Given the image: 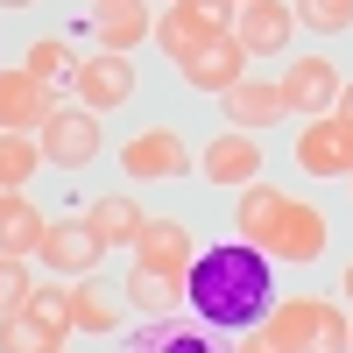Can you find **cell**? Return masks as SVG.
Segmentation results:
<instances>
[{"mask_svg": "<svg viewBox=\"0 0 353 353\" xmlns=\"http://www.w3.org/2000/svg\"><path fill=\"white\" fill-rule=\"evenodd\" d=\"M50 353H64V346H50Z\"/></svg>", "mask_w": 353, "mask_h": 353, "instance_id": "d590c367", "label": "cell"}, {"mask_svg": "<svg viewBox=\"0 0 353 353\" xmlns=\"http://www.w3.org/2000/svg\"><path fill=\"white\" fill-rule=\"evenodd\" d=\"M36 261H43L50 276H92L99 261H106V241L92 233V219H50Z\"/></svg>", "mask_w": 353, "mask_h": 353, "instance_id": "5b68a950", "label": "cell"}, {"mask_svg": "<svg viewBox=\"0 0 353 353\" xmlns=\"http://www.w3.org/2000/svg\"><path fill=\"white\" fill-rule=\"evenodd\" d=\"M176 71H184L191 92H233V85L248 78V50L233 43V36H205V43H198Z\"/></svg>", "mask_w": 353, "mask_h": 353, "instance_id": "ba28073f", "label": "cell"}, {"mask_svg": "<svg viewBox=\"0 0 353 353\" xmlns=\"http://www.w3.org/2000/svg\"><path fill=\"white\" fill-rule=\"evenodd\" d=\"M156 43H163V57H170V64H184V57L205 43V28H198L184 8H176V0H170V8H163V21H156Z\"/></svg>", "mask_w": 353, "mask_h": 353, "instance_id": "cb8c5ba5", "label": "cell"}, {"mask_svg": "<svg viewBox=\"0 0 353 353\" xmlns=\"http://www.w3.org/2000/svg\"><path fill=\"white\" fill-rule=\"evenodd\" d=\"M50 346H64V339L43 332L28 311H8V318H0V353H50Z\"/></svg>", "mask_w": 353, "mask_h": 353, "instance_id": "484cf974", "label": "cell"}, {"mask_svg": "<svg viewBox=\"0 0 353 353\" xmlns=\"http://www.w3.org/2000/svg\"><path fill=\"white\" fill-rule=\"evenodd\" d=\"M297 163L311 176H353V121H339V113H325V121H311L297 134Z\"/></svg>", "mask_w": 353, "mask_h": 353, "instance_id": "4fadbf2b", "label": "cell"}, {"mask_svg": "<svg viewBox=\"0 0 353 353\" xmlns=\"http://www.w3.org/2000/svg\"><path fill=\"white\" fill-rule=\"evenodd\" d=\"M121 170L134 176V184H170V176L191 170V149H184L176 128H149V134H134L128 149H121Z\"/></svg>", "mask_w": 353, "mask_h": 353, "instance_id": "8992f818", "label": "cell"}, {"mask_svg": "<svg viewBox=\"0 0 353 353\" xmlns=\"http://www.w3.org/2000/svg\"><path fill=\"white\" fill-rule=\"evenodd\" d=\"M85 219H92V233H99L106 248H134V241H141V226H149V212H141V205H134L128 191H106V198H92V212H85Z\"/></svg>", "mask_w": 353, "mask_h": 353, "instance_id": "e0dca14e", "label": "cell"}, {"mask_svg": "<svg viewBox=\"0 0 353 353\" xmlns=\"http://www.w3.org/2000/svg\"><path fill=\"white\" fill-rule=\"evenodd\" d=\"M128 304H134L141 318H170L176 304H184V283H176V276H156V269H134V276H128Z\"/></svg>", "mask_w": 353, "mask_h": 353, "instance_id": "ffe728a7", "label": "cell"}, {"mask_svg": "<svg viewBox=\"0 0 353 353\" xmlns=\"http://www.w3.org/2000/svg\"><path fill=\"white\" fill-rule=\"evenodd\" d=\"M198 170L212 176V184H226V191H248L254 176H261V141L241 134V128H226V134H212L198 149Z\"/></svg>", "mask_w": 353, "mask_h": 353, "instance_id": "8fae6325", "label": "cell"}, {"mask_svg": "<svg viewBox=\"0 0 353 353\" xmlns=\"http://www.w3.org/2000/svg\"><path fill=\"white\" fill-rule=\"evenodd\" d=\"M332 113H339V121H353V78H339V99H332Z\"/></svg>", "mask_w": 353, "mask_h": 353, "instance_id": "f546056e", "label": "cell"}, {"mask_svg": "<svg viewBox=\"0 0 353 353\" xmlns=\"http://www.w3.org/2000/svg\"><path fill=\"white\" fill-rule=\"evenodd\" d=\"M290 28H297V8H290V0H248V8L233 14V43L248 57H283Z\"/></svg>", "mask_w": 353, "mask_h": 353, "instance_id": "30bf717a", "label": "cell"}, {"mask_svg": "<svg viewBox=\"0 0 353 353\" xmlns=\"http://www.w3.org/2000/svg\"><path fill=\"white\" fill-rule=\"evenodd\" d=\"M134 269H156V276H176V283H184V276L198 269L191 226H184V219H149V226H141V241H134Z\"/></svg>", "mask_w": 353, "mask_h": 353, "instance_id": "52a82bcc", "label": "cell"}, {"mask_svg": "<svg viewBox=\"0 0 353 353\" xmlns=\"http://www.w3.org/2000/svg\"><path fill=\"white\" fill-rule=\"evenodd\" d=\"M28 318H36L43 332H57V339H64V332H78V325H71V290H64V276L28 290Z\"/></svg>", "mask_w": 353, "mask_h": 353, "instance_id": "44dd1931", "label": "cell"}, {"mask_svg": "<svg viewBox=\"0 0 353 353\" xmlns=\"http://www.w3.org/2000/svg\"><path fill=\"white\" fill-rule=\"evenodd\" d=\"M43 233H50V219H43V212H36V205H28L21 191H14L8 205H0V254H14V261H28V254L43 248Z\"/></svg>", "mask_w": 353, "mask_h": 353, "instance_id": "ac0fdd59", "label": "cell"}, {"mask_svg": "<svg viewBox=\"0 0 353 353\" xmlns=\"http://www.w3.org/2000/svg\"><path fill=\"white\" fill-rule=\"evenodd\" d=\"M261 248H269L276 261H318L325 254V212L304 205V198H283V219H276V233Z\"/></svg>", "mask_w": 353, "mask_h": 353, "instance_id": "7c38bea8", "label": "cell"}, {"mask_svg": "<svg viewBox=\"0 0 353 353\" xmlns=\"http://www.w3.org/2000/svg\"><path fill=\"white\" fill-rule=\"evenodd\" d=\"M0 8H8V14H14V8H36V0H0Z\"/></svg>", "mask_w": 353, "mask_h": 353, "instance_id": "4dcf8cb0", "label": "cell"}, {"mask_svg": "<svg viewBox=\"0 0 353 353\" xmlns=\"http://www.w3.org/2000/svg\"><path fill=\"white\" fill-rule=\"evenodd\" d=\"M36 149H43V163H57V170H85L99 156V121L85 106H57L50 121L36 128Z\"/></svg>", "mask_w": 353, "mask_h": 353, "instance_id": "7a4b0ae2", "label": "cell"}, {"mask_svg": "<svg viewBox=\"0 0 353 353\" xmlns=\"http://www.w3.org/2000/svg\"><path fill=\"white\" fill-rule=\"evenodd\" d=\"M219 113H226V121L241 128V134H254V128L283 121L290 106H283V92H276V85H261V78H241L233 92H219Z\"/></svg>", "mask_w": 353, "mask_h": 353, "instance_id": "2e32d148", "label": "cell"}, {"mask_svg": "<svg viewBox=\"0 0 353 353\" xmlns=\"http://www.w3.org/2000/svg\"><path fill=\"white\" fill-rule=\"evenodd\" d=\"M269 332L283 353H346V311L339 304H325V297H290V304H276L269 311Z\"/></svg>", "mask_w": 353, "mask_h": 353, "instance_id": "6da1fadb", "label": "cell"}, {"mask_svg": "<svg viewBox=\"0 0 353 353\" xmlns=\"http://www.w3.org/2000/svg\"><path fill=\"white\" fill-rule=\"evenodd\" d=\"M339 290H346V297H353V261H346V283H339Z\"/></svg>", "mask_w": 353, "mask_h": 353, "instance_id": "1f68e13d", "label": "cell"}, {"mask_svg": "<svg viewBox=\"0 0 353 353\" xmlns=\"http://www.w3.org/2000/svg\"><path fill=\"white\" fill-rule=\"evenodd\" d=\"M21 71H28V78H43L50 92H57V85H64V78L78 71V57H71L64 43H57V36H43V43H28V57H21Z\"/></svg>", "mask_w": 353, "mask_h": 353, "instance_id": "603a6c76", "label": "cell"}, {"mask_svg": "<svg viewBox=\"0 0 353 353\" xmlns=\"http://www.w3.org/2000/svg\"><path fill=\"white\" fill-rule=\"evenodd\" d=\"M276 219H283V191H276V184H261V176H254V184L241 191V212H233V233L261 248V241L276 233Z\"/></svg>", "mask_w": 353, "mask_h": 353, "instance_id": "d6986e66", "label": "cell"}, {"mask_svg": "<svg viewBox=\"0 0 353 353\" xmlns=\"http://www.w3.org/2000/svg\"><path fill=\"white\" fill-rule=\"evenodd\" d=\"M28 290H36V276H28V261L0 254V318H8V311H28Z\"/></svg>", "mask_w": 353, "mask_h": 353, "instance_id": "83f0119b", "label": "cell"}, {"mask_svg": "<svg viewBox=\"0 0 353 353\" xmlns=\"http://www.w3.org/2000/svg\"><path fill=\"white\" fill-rule=\"evenodd\" d=\"M297 21L318 36H339V28H353V0H297Z\"/></svg>", "mask_w": 353, "mask_h": 353, "instance_id": "4316f807", "label": "cell"}, {"mask_svg": "<svg viewBox=\"0 0 353 353\" xmlns=\"http://www.w3.org/2000/svg\"><path fill=\"white\" fill-rule=\"evenodd\" d=\"M276 92H283V106L297 113V121H325L332 99H339V71H332V57H290V71L276 78Z\"/></svg>", "mask_w": 353, "mask_h": 353, "instance_id": "3957f363", "label": "cell"}, {"mask_svg": "<svg viewBox=\"0 0 353 353\" xmlns=\"http://www.w3.org/2000/svg\"><path fill=\"white\" fill-rule=\"evenodd\" d=\"M92 36H99V50L128 57L141 36H156V21H149V8H141V0H99V14H92Z\"/></svg>", "mask_w": 353, "mask_h": 353, "instance_id": "9a60e30c", "label": "cell"}, {"mask_svg": "<svg viewBox=\"0 0 353 353\" xmlns=\"http://www.w3.org/2000/svg\"><path fill=\"white\" fill-rule=\"evenodd\" d=\"M113 318H121V311H113V297L99 283H78L71 290V325L78 332H113Z\"/></svg>", "mask_w": 353, "mask_h": 353, "instance_id": "d4e9b609", "label": "cell"}, {"mask_svg": "<svg viewBox=\"0 0 353 353\" xmlns=\"http://www.w3.org/2000/svg\"><path fill=\"white\" fill-rule=\"evenodd\" d=\"M71 85H78V106H85V113L128 106V99H134V64H128V57H113V50H99V57H85V64L71 71Z\"/></svg>", "mask_w": 353, "mask_h": 353, "instance_id": "9c48e42d", "label": "cell"}, {"mask_svg": "<svg viewBox=\"0 0 353 353\" xmlns=\"http://www.w3.org/2000/svg\"><path fill=\"white\" fill-rule=\"evenodd\" d=\"M346 353H353V332H346Z\"/></svg>", "mask_w": 353, "mask_h": 353, "instance_id": "836d02e7", "label": "cell"}, {"mask_svg": "<svg viewBox=\"0 0 353 353\" xmlns=\"http://www.w3.org/2000/svg\"><path fill=\"white\" fill-rule=\"evenodd\" d=\"M8 198H14V191H8V184H0V205H8Z\"/></svg>", "mask_w": 353, "mask_h": 353, "instance_id": "d6a6232c", "label": "cell"}, {"mask_svg": "<svg viewBox=\"0 0 353 353\" xmlns=\"http://www.w3.org/2000/svg\"><path fill=\"white\" fill-rule=\"evenodd\" d=\"M233 8H248V0H233Z\"/></svg>", "mask_w": 353, "mask_h": 353, "instance_id": "e575fe53", "label": "cell"}, {"mask_svg": "<svg viewBox=\"0 0 353 353\" xmlns=\"http://www.w3.org/2000/svg\"><path fill=\"white\" fill-rule=\"evenodd\" d=\"M176 8H184V14L205 28V36H233V14H241L233 0H176Z\"/></svg>", "mask_w": 353, "mask_h": 353, "instance_id": "f1b7e54d", "label": "cell"}, {"mask_svg": "<svg viewBox=\"0 0 353 353\" xmlns=\"http://www.w3.org/2000/svg\"><path fill=\"white\" fill-rule=\"evenodd\" d=\"M64 106L43 78H28L21 64H0V134H36L50 113Z\"/></svg>", "mask_w": 353, "mask_h": 353, "instance_id": "277c9868", "label": "cell"}, {"mask_svg": "<svg viewBox=\"0 0 353 353\" xmlns=\"http://www.w3.org/2000/svg\"><path fill=\"white\" fill-rule=\"evenodd\" d=\"M36 170H43V149H36V134H0V184H8V191H21Z\"/></svg>", "mask_w": 353, "mask_h": 353, "instance_id": "7402d4cb", "label": "cell"}, {"mask_svg": "<svg viewBox=\"0 0 353 353\" xmlns=\"http://www.w3.org/2000/svg\"><path fill=\"white\" fill-rule=\"evenodd\" d=\"M205 304H212L219 318H233V311H254L261 304V276H254V261H233V254H219V261H205Z\"/></svg>", "mask_w": 353, "mask_h": 353, "instance_id": "5bb4252c", "label": "cell"}]
</instances>
